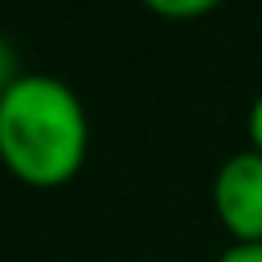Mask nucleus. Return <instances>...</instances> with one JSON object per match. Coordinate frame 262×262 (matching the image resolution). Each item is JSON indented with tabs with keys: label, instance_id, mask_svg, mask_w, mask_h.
Masks as SVG:
<instances>
[{
	"label": "nucleus",
	"instance_id": "obj_1",
	"mask_svg": "<svg viewBox=\"0 0 262 262\" xmlns=\"http://www.w3.org/2000/svg\"><path fill=\"white\" fill-rule=\"evenodd\" d=\"M86 147V111L61 78L25 74L0 94V164L16 180L33 188H57L78 176Z\"/></svg>",
	"mask_w": 262,
	"mask_h": 262
},
{
	"label": "nucleus",
	"instance_id": "obj_2",
	"mask_svg": "<svg viewBox=\"0 0 262 262\" xmlns=\"http://www.w3.org/2000/svg\"><path fill=\"white\" fill-rule=\"evenodd\" d=\"M213 209L233 242H262V151L246 147L217 168Z\"/></svg>",
	"mask_w": 262,
	"mask_h": 262
},
{
	"label": "nucleus",
	"instance_id": "obj_3",
	"mask_svg": "<svg viewBox=\"0 0 262 262\" xmlns=\"http://www.w3.org/2000/svg\"><path fill=\"white\" fill-rule=\"evenodd\" d=\"M156 16H168V20H192V16H205L213 12L221 0H143Z\"/></svg>",
	"mask_w": 262,
	"mask_h": 262
},
{
	"label": "nucleus",
	"instance_id": "obj_4",
	"mask_svg": "<svg viewBox=\"0 0 262 262\" xmlns=\"http://www.w3.org/2000/svg\"><path fill=\"white\" fill-rule=\"evenodd\" d=\"M20 78H25V74L16 70V49L0 37V94H4V90H12Z\"/></svg>",
	"mask_w": 262,
	"mask_h": 262
},
{
	"label": "nucleus",
	"instance_id": "obj_5",
	"mask_svg": "<svg viewBox=\"0 0 262 262\" xmlns=\"http://www.w3.org/2000/svg\"><path fill=\"white\" fill-rule=\"evenodd\" d=\"M217 262H262V242H233Z\"/></svg>",
	"mask_w": 262,
	"mask_h": 262
},
{
	"label": "nucleus",
	"instance_id": "obj_6",
	"mask_svg": "<svg viewBox=\"0 0 262 262\" xmlns=\"http://www.w3.org/2000/svg\"><path fill=\"white\" fill-rule=\"evenodd\" d=\"M246 131H250V147L262 151V94L254 98V106H250V115H246Z\"/></svg>",
	"mask_w": 262,
	"mask_h": 262
}]
</instances>
